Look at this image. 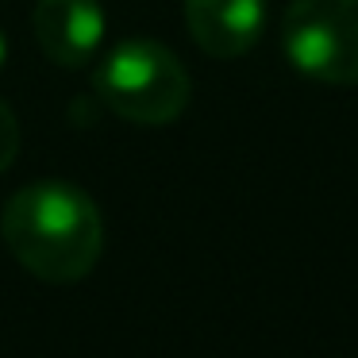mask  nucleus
Segmentation results:
<instances>
[{
  "instance_id": "5",
  "label": "nucleus",
  "mask_w": 358,
  "mask_h": 358,
  "mask_svg": "<svg viewBox=\"0 0 358 358\" xmlns=\"http://www.w3.org/2000/svg\"><path fill=\"white\" fill-rule=\"evenodd\" d=\"M185 27L212 58H239L266 31V0H185Z\"/></svg>"
},
{
  "instance_id": "3",
  "label": "nucleus",
  "mask_w": 358,
  "mask_h": 358,
  "mask_svg": "<svg viewBox=\"0 0 358 358\" xmlns=\"http://www.w3.org/2000/svg\"><path fill=\"white\" fill-rule=\"evenodd\" d=\"M281 50L304 78L358 85V0H293L281 16Z\"/></svg>"
},
{
  "instance_id": "7",
  "label": "nucleus",
  "mask_w": 358,
  "mask_h": 358,
  "mask_svg": "<svg viewBox=\"0 0 358 358\" xmlns=\"http://www.w3.org/2000/svg\"><path fill=\"white\" fill-rule=\"evenodd\" d=\"M4 62H8V35L0 27V70H4Z\"/></svg>"
},
{
  "instance_id": "2",
  "label": "nucleus",
  "mask_w": 358,
  "mask_h": 358,
  "mask_svg": "<svg viewBox=\"0 0 358 358\" xmlns=\"http://www.w3.org/2000/svg\"><path fill=\"white\" fill-rule=\"evenodd\" d=\"M96 101L112 116L135 127L173 124L189 108V73L170 47L155 39H124L96 62L93 70Z\"/></svg>"
},
{
  "instance_id": "6",
  "label": "nucleus",
  "mask_w": 358,
  "mask_h": 358,
  "mask_svg": "<svg viewBox=\"0 0 358 358\" xmlns=\"http://www.w3.org/2000/svg\"><path fill=\"white\" fill-rule=\"evenodd\" d=\"M20 155V120L8 104L0 101V173L8 170Z\"/></svg>"
},
{
  "instance_id": "1",
  "label": "nucleus",
  "mask_w": 358,
  "mask_h": 358,
  "mask_svg": "<svg viewBox=\"0 0 358 358\" xmlns=\"http://www.w3.org/2000/svg\"><path fill=\"white\" fill-rule=\"evenodd\" d=\"M0 235L27 273L70 285L93 273L104 250L101 208L70 181H35L8 196Z\"/></svg>"
},
{
  "instance_id": "4",
  "label": "nucleus",
  "mask_w": 358,
  "mask_h": 358,
  "mask_svg": "<svg viewBox=\"0 0 358 358\" xmlns=\"http://www.w3.org/2000/svg\"><path fill=\"white\" fill-rule=\"evenodd\" d=\"M31 31L39 50L62 70L89 66L104 47V20L101 0H35Z\"/></svg>"
}]
</instances>
